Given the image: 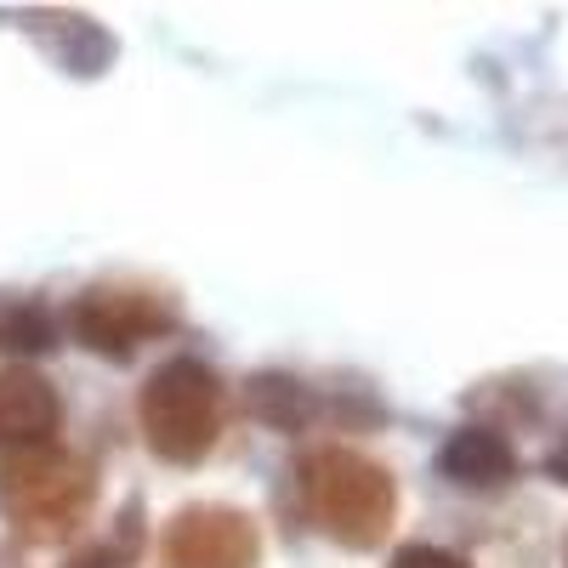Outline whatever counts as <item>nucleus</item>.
<instances>
[{"label":"nucleus","instance_id":"obj_3","mask_svg":"<svg viewBox=\"0 0 568 568\" xmlns=\"http://www.w3.org/2000/svg\"><path fill=\"white\" fill-rule=\"evenodd\" d=\"M227 420V387L205 358H165L149 369V382L136 393V426L165 466H194L216 449Z\"/></svg>","mask_w":568,"mask_h":568},{"label":"nucleus","instance_id":"obj_10","mask_svg":"<svg viewBox=\"0 0 568 568\" xmlns=\"http://www.w3.org/2000/svg\"><path fill=\"white\" fill-rule=\"evenodd\" d=\"M136 551H142V524H136V506H125V511H120V524H114L98 546L74 551L69 568H131Z\"/></svg>","mask_w":568,"mask_h":568},{"label":"nucleus","instance_id":"obj_5","mask_svg":"<svg viewBox=\"0 0 568 568\" xmlns=\"http://www.w3.org/2000/svg\"><path fill=\"white\" fill-rule=\"evenodd\" d=\"M160 568H262V529L222 500L182 506L160 535Z\"/></svg>","mask_w":568,"mask_h":568},{"label":"nucleus","instance_id":"obj_9","mask_svg":"<svg viewBox=\"0 0 568 568\" xmlns=\"http://www.w3.org/2000/svg\"><path fill=\"white\" fill-rule=\"evenodd\" d=\"M45 347H58V318L40 302L0 307V353H45Z\"/></svg>","mask_w":568,"mask_h":568},{"label":"nucleus","instance_id":"obj_11","mask_svg":"<svg viewBox=\"0 0 568 568\" xmlns=\"http://www.w3.org/2000/svg\"><path fill=\"white\" fill-rule=\"evenodd\" d=\"M393 568H466V562H460L455 551H444V546H426V540H420V546H404V551L393 557Z\"/></svg>","mask_w":568,"mask_h":568},{"label":"nucleus","instance_id":"obj_8","mask_svg":"<svg viewBox=\"0 0 568 568\" xmlns=\"http://www.w3.org/2000/svg\"><path fill=\"white\" fill-rule=\"evenodd\" d=\"M245 409L273 426V433H302V426L313 420L318 398L296 382V375H251L245 382Z\"/></svg>","mask_w":568,"mask_h":568},{"label":"nucleus","instance_id":"obj_12","mask_svg":"<svg viewBox=\"0 0 568 568\" xmlns=\"http://www.w3.org/2000/svg\"><path fill=\"white\" fill-rule=\"evenodd\" d=\"M546 471H551L557 484H568V433L551 444V455H546Z\"/></svg>","mask_w":568,"mask_h":568},{"label":"nucleus","instance_id":"obj_6","mask_svg":"<svg viewBox=\"0 0 568 568\" xmlns=\"http://www.w3.org/2000/svg\"><path fill=\"white\" fill-rule=\"evenodd\" d=\"M63 433V398L29 364H7L0 369V449H40L58 444Z\"/></svg>","mask_w":568,"mask_h":568},{"label":"nucleus","instance_id":"obj_4","mask_svg":"<svg viewBox=\"0 0 568 568\" xmlns=\"http://www.w3.org/2000/svg\"><path fill=\"white\" fill-rule=\"evenodd\" d=\"M182 324L176 296L160 291V284H142V278H103V284H85V291L69 302V336L98 353L109 364L136 358L149 342L171 336Z\"/></svg>","mask_w":568,"mask_h":568},{"label":"nucleus","instance_id":"obj_1","mask_svg":"<svg viewBox=\"0 0 568 568\" xmlns=\"http://www.w3.org/2000/svg\"><path fill=\"white\" fill-rule=\"evenodd\" d=\"M296 495L313 529L347 551H369L393 535L398 517V484L382 460L347 444H318L296 460Z\"/></svg>","mask_w":568,"mask_h":568},{"label":"nucleus","instance_id":"obj_7","mask_svg":"<svg viewBox=\"0 0 568 568\" xmlns=\"http://www.w3.org/2000/svg\"><path fill=\"white\" fill-rule=\"evenodd\" d=\"M438 471L460 489H506L517 478V449L495 426H455L438 449Z\"/></svg>","mask_w":568,"mask_h":568},{"label":"nucleus","instance_id":"obj_2","mask_svg":"<svg viewBox=\"0 0 568 568\" xmlns=\"http://www.w3.org/2000/svg\"><path fill=\"white\" fill-rule=\"evenodd\" d=\"M98 506V471L63 444L0 455V511L29 546H63Z\"/></svg>","mask_w":568,"mask_h":568}]
</instances>
